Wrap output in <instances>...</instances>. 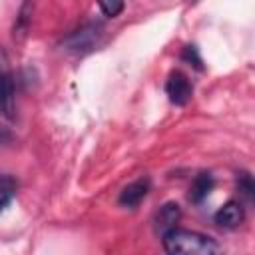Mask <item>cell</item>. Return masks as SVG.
Returning a JSON list of instances; mask_svg holds the SVG:
<instances>
[{
    "mask_svg": "<svg viewBox=\"0 0 255 255\" xmlns=\"http://www.w3.org/2000/svg\"><path fill=\"white\" fill-rule=\"evenodd\" d=\"M167 255H223V247L209 235L173 227L161 235Z\"/></svg>",
    "mask_w": 255,
    "mask_h": 255,
    "instance_id": "obj_1",
    "label": "cell"
},
{
    "mask_svg": "<svg viewBox=\"0 0 255 255\" xmlns=\"http://www.w3.org/2000/svg\"><path fill=\"white\" fill-rule=\"evenodd\" d=\"M104 36V26L100 22H88L82 24L80 28H76L74 32H70L64 40H62V48L70 54H88L92 52L100 40Z\"/></svg>",
    "mask_w": 255,
    "mask_h": 255,
    "instance_id": "obj_2",
    "label": "cell"
},
{
    "mask_svg": "<svg viewBox=\"0 0 255 255\" xmlns=\"http://www.w3.org/2000/svg\"><path fill=\"white\" fill-rule=\"evenodd\" d=\"M14 74L10 68V60L6 50L0 46V114L6 120L16 118V100H14Z\"/></svg>",
    "mask_w": 255,
    "mask_h": 255,
    "instance_id": "obj_3",
    "label": "cell"
},
{
    "mask_svg": "<svg viewBox=\"0 0 255 255\" xmlns=\"http://www.w3.org/2000/svg\"><path fill=\"white\" fill-rule=\"evenodd\" d=\"M165 94L169 98L171 104L175 106H185L189 100H191V94H193V86L189 82V78L179 72V70H173L167 80H165Z\"/></svg>",
    "mask_w": 255,
    "mask_h": 255,
    "instance_id": "obj_4",
    "label": "cell"
},
{
    "mask_svg": "<svg viewBox=\"0 0 255 255\" xmlns=\"http://www.w3.org/2000/svg\"><path fill=\"white\" fill-rule=\"evenodd\" d=\"M149 185H151L149 177H139V179L131 181L129 185H126V187L120 191L118 203H120L122 207H137V205L145 199V195L149 193Z\"/></svg>",
    "mask_w": 255,
    "mask_h": 255,
    "instance_id": "obj_5",
    "label": "cell"
},
{
    "mask_svg": "<svg viewBox=\"0 0 255 255\" xmlns=\"http://www.w3.org/2000/svg\"><path fill=\"white\" fill-rule=\"evenodd\" d=\"M243 217H245L243 205H241L239 201L231 199V201H227L225 205H221V207L215 211L213 221H215L219 227H223V229H237V227L243 223Z\"/></svg>",
    "mask_w": 255,
    "mask_h": 255,
    "instance_id": "obj_6",
    "label": "cell"
},
{
    "mask_svg": "<svg viewBox=\"0 0 255 255\" xmlns=\"http://www.w3.org/2000/svg\"><path fill=\"white\" fill-rule=\"evenodd\" d=\"M177 219H179V205L177 203H173V201H169V203H165V205H161L159 207V211L155 213V233H167V231H171L173 227H175V223H177Z\"/></svg>",
    "mask_w": 255,
    "mask_h": 255,
    "instance_id": "obj_7",
    "label": "cell"
},
{
    "mask_svg": "<svg viewBox=\"0 0 255 255\" xmlns=\"http://www.w3.org/2000/svg\"><path fill=\"white\" fill-rule=\"evenodd\" d=\"M211 189H213V175L209 171H201L193 177L187 197H189L191 203H201L211 193Z\"/></svg>",
    "mask_w": 255,
    "mask_h": 255,
    "instance_id": "obj_8",
    "label": "cell"
},
{
    "mask_svg": "<svg viewBox=\"0 0 255 255\" xmlns=\"http://www.w3.org/2000/svg\"><path fill=\"white\" fill-rule=\"evenodd\" d=\"M30 16H32V4L30 2H24L20 6V12H18L16 22H14V28H12V38L16 42H24V38L28 34V28H30Z\"/></svg>",
    "mask_w": 255,
    "mask_h": 255,
    "instance_id": "obj_9",
    "label": "cell"
},
{
    "mask_svg": "<svg viewBox=\"0 0 255 255\" xmlns=\"http://www.w3.org/2000/svg\"><path fill=\"white\" fill-rule=\"evenodd\" d=\"M16 189H18V183L12 175H0V213L14 199Z\"/></svg>",
    "mask_w": 255,
    "mask_h": 255,
    "instance_id": "obj_10",
    "label": "cell"
},
{
    "mask_svg": "<svg viewBox=\"0 0 255 255\" xmlns=\"http://www.w3.org/2000/svg\"><path fill=\"white\" fill-rule=\"evenodd\" d=\"M237 189H239V193H241L249 203L255 201V183H253V177H251L249 171H241V173L237 175Z\"/></svg>",
    "mask_w": 255,
    "mask_h": 255,
    "instance_id": "obj_11",
    "label": "cell"
},
{
    "mask_svg": "<svg viewBox=\"0 0 255 255\" xmlns=\"http://www.w3.org/2000/svg\"><path fill=\"white\" fill-rule=\"evenodd\" d=\"M181 60L187 62L189 66H193L195 70H203V62H201L199 52H197V48H195L193 44H189V46L183 48V52H181Z\"/></svg>",
    "mask_w": 255,
    "mask_h": 255,
    "instance_id": "obj_12",
    "label": "cell"
},
{
    "mask_svg": "<svg viewBox=\"0 0 255 255\" xmlns=\"http://www.w3.org/2000/svg\"><path fill=\"white\" fill-rule=\"evenodd\" d=\"M98 8L102 10L104 16H108V18H116V16H120V12L126 8V4H124V2H100Z\"/></svg>",
    "mask_w": 255,
    "mask_h": 255,
    "instance_id": "obj_13",
    "label": "cell"
},
{
    "mask_svg": "<svg viewBox=\"0 0 255 255\" xmlns=\"http://www.w3.org/2000/svg\"><path fill=\"white\" fill-rule=\"evenodd\" d=\"M12 139H14L12 131H10L8 128H2V126H0V145H6V143H10Z\"/></svg>",
    "mask_w": 255,
    "mask_h": 255,
    "instance_id": "obj_14",
    "label": "cell"
}]
</instances>
